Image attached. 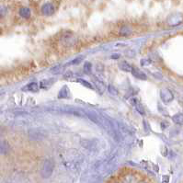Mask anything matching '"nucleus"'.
I'll return each mask as SVG.
<instances>
[{
  "instance_id": "obj_7",
  "label": "nucleus",
  "mask_w": 183,
  "mask_h": 183,
  "mask_svg": "<svg viewBox=\"0 0 183 183\" xmlns=\"http://www.w3.org/2000/svg\"><path fill=\"white\" fill-rule=\"evenodd\" d=\"M119 65H120V68L124 72H132L133 70V67L126 62H121Z\"/></svg>"
},
{
  "instance_id": "obj_2",
  "label": "nucleus",
  "mask_w": 183,
  "mask_h": 183,
  "mask_svg": "<svg viewBox=\"0 0 183 183\" xmlns=\"http://www.w3.org/2000/svg\"><path fill=\"white\" fill-rule=\"evenodd\" d=\"M173 98H174V96H173V94H172V92L170 90L163 89L161 91V99H162V101L164 102L168 103V102H170L173 100Z\"/></svg>"
},
{
  "instance_id": "obj_6",
  "label": "nucleus",
  "mask_w": 183,
  "mask_h": 183,
  "mask_svg": "<svg viewBox=\"0 0 183 183\" xmlns=\"http://www.w3.org/2000/svg\"><path fill=\"white\" fill-rule=\"evenodd\" d=\"M172 120H173V122L176 124L183 125V114L182 113H177V114H175L172 117Z\"/></svg>"
},
{
  "instance_id": "obj_5",
  "label": "nucleus",
  "mask_w": 183,
  "mask_h": 183,
  "mask_svg": "<svg viewBox=\"0 0 183 183\" xmlns=\"http://www.w3.org/2000/svg\"><path fill=\"white\" fill-rule=\"evenodd\" d=\"M132 73H133L134 76H135L138 79H141V80H145L146 79V75L144 72H142L141 70H139L138 68H133Z\"/></svg>"
},
{
  "instance_id": "obj_10",
  "label": "nucleus",
  "mask_w": 183,
  "mask_h": 183,
  "mask_svg": "<svg viewBox=\"0 0 183 183\" xmlns=\"http://www.w3.org/2000/svg\"><path fill=\"white\" fill-rule=\"evenodd\" d=\"M133 105L136 108V110L138 111L139 113H141V114H144V113H145V110H144V108L142 107L141 103H140L138 101L134 100V101H133Z\"/></svg>"
},
{
  "instance_id": "obj_13",
  "label": "nucleus",
  "mask_w": 183,
  "mask_h": 183,
  "mask_svg": "<svg viewBox=\"0 0 183 183\" xmlns=\"http://www.w3.org/2000/svg\"><path fill=\"white\" fill-rule=\"evenodd\" d=\"M108 90H109V92H110L112 95H113V96H118V94H119L118 89H117L115 86H112V85H110V86H108Z\"/></svg>"
},
{
  "instance_id": "obj_1",
  "label": "nucleus",
  "mask_w": 183,
  "mask_h": 183,
  "mask_svg": "<svg viewBox=\"0 0 183 183\" xmlns=\"http://www.w3.org/2000/svg\"><path fill=\"white\" fill-rule=\"evenodd\" d=\"M53 167L54 165L53 163V161L51 160H45L43 162L42 167V175L43 178H49L53 171Z\"/></svg>"
},
{
  "instance_id": "obj_18",
  "label": "nucleus",
  "mask_w": 183,
  "mask_h": 183,
  "mask_svg": "<svg viewBox=\"0 0 183 183\" xmlns=\"http://www.w3.org/2000/svg\"><path fill=\"white\" fill-rule=\"evenodd\" d=\"M81 59H82V57H78V58H75L74 61H72L70 64H78V63H80V61H81Z\"/></svg>"
},
{
  "instance_id": "obj_9",
  "label": "nucleus",
  "mask_w": 183,
  "mask_h": 183,
  "mask_svg": "<svg viewBox=\"0 0 183 183\" xmlns=\"http://www.w3.org/2000/svg\"><path fill=\"white\" fill-rule=\"evenodd\" d=\"M53 84V79H46V80H42L41 82V87L43 89L49 88Z\"/></svg>"
},
{
  "instance_id": "obj_15",
  "label": "nucleus",
  "mask_w": 183,
  "mask_h": 183,
  "mask_svg": "<svg viewBox=\"0 0 183 183\" xmlns=\"http://www.w3.org/2000/svg\"><path fill=\"white\" fill-rule=\"evenodd\" d=\"M79 83H81L82 85H84L85 86H86V87H88V88H90V89H93V86H91V84L89 83V82H86V80H84V79H78L77 80Z\"/></svg>"
},
{
  "instance_id": "obj_12",
  "label": "nucleus",
  "mask_w": 183,
  "mask_h": 183,
  "mask_svg": "<svg viewBox=\"0 0 183 183\" xmlns=\"http://www.w3.org/2000/svg\"><path fill=\"white\" fill-rule=\"evenodd\" d=\"M28 89L30 91H32V92H36V91H38V89H39V86H38L37 83L33 82V83H31L28 86Z\"/></svg>"
},
{
  "instance_id": "obj_8",
  "label": "nucleus",
  "mask_w": 183,
  "mask_h": 183,
  "mask_svg": "<svg viewBox=\"0 0 183 183\" xmlns=\"http://www.w3.org/2000/svg\"><path fill=\"white\" fill-rule=\"evenodd\" d=\"M20 15L25 19H28L30 18L31 16V10L29 8H21L20 10Z\"/></svg>"
},
{
  "instance_id": "obj_14",
  "label": "nucleus",
  "mask_w": 183,
  "mask_h": 183,
  "mask_svg": "<svg viewBox=\"0 0 183 183\" xmlns=\"http://www.w3.org/2000/svg\"><path fill=\"white\" fill-rule=\"evenodd\" d=\"M67 87L66 86H64L63 89L60 91L59 93V98H66L67 97Z\"/></svg>"
},
{
  "instance_id": "obj_19",
  "label": "nucleus",
  "mask_w": 183,
  "mask_h": 183,
  "mask_svg": "<svg viewBox=\"0 0 183 183\" xmlns=\"http://www.w3.org/2000/svg\"><path fill=\"white\" fill-rule=\"evenodd\" d=\"M3 134H4V129H3L2 126H0V136H2Z\"/></svg>"
},
{
  "instance_id": "obj_17",
  "label": "nucleus",
  "mask_w": 183,
  "mask_h": 183,
  "mask_svg": "<svg viewBox=\"0 0 183 183\" xmlns=\"http://www.w3.org/2000/svg\"><path fill=\"white\" fill-rule=\"evenodd\" d=\"M6 12H7V10H6V9H5V8H3V7H0V18L3 17V16H5Z\"/></svg>"
},
{
  "instance_id": "obj_4",
  "label": "nucleus",
  "mask_w": 183,
  "mask_h": 183,
  "mask_svg": "<svg viewBox=\"0 0 183 183\" xmlns=\"http://www.w3.org/2000/svg\"><path fill=\"white\" fill-rule=\"evenodd\" d=\"M42 12L45 16H51L54 13V8L52 4L47 3L42 8Z\"/></svg>"
},
{
  "instance_id": "obj_3",
  "label": "nucleus",
  "mask_w": 183,
  "mask_h": 183,
  "mask_svg": "<svg viewBox=\"0 0 183 183\" xmlns=\"http://www.w3.org/2000/svg\"><path fill=\"white\" fill-rule=\"evenodd\" d=\"M10 151L9 144L5 140H0V155H6Z\"/></svg>"
},
{
  "instance_id": "obj_16",
  "label": "nucleus",
  "mask_w": 183,
  "mask_h": 183,
  "mask_svg": "<svg viewBox=\"0 0 183 183\" xmlns=\"http://www.w3.org/2000/svg\"><path fill=\"white\" fill-rule=\"evenodd\" d=\"M84 71H85L86 74L90 73V71H91V64H90V63L86 62V63L84 64Z\"/></svg>"
},
{
  "instance_id": "obj_11",
  "label": "nucleus",
  "mask_w": 183,
  "mask_h": 183,
  "mask_svg": "<svg viewBox=\"0 0 183 183\" xmlns=\"http://www.w3.org/2000/svg\"><path fill=\"white\" fill-rule=\"evenodd\" d=\"M94 80H95V85L97 86V89L100 91V93H102L103 91H104V85H103V83L101 81H100L99 79H96V78Z\"/></svg>"
}]
</instances>
